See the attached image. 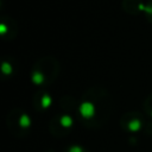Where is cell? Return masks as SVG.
I'll return each mask as SVG.
<instances>
[{"instance_id":"9c48e42d","label":"cell","mask_w":152,"mask_h":152,"mask_svg":"<svg viewBox=\"0 0 152 152\" xmlns=\"http://www.w3.org/2000/svg\"><path fill=\"white\" fill-rule=\"evenodd\" d=\"M15 66L10 57H4L1 61V80L11 78L14 75Z\"/></svg>"},{"instance_id":"3957f363","label":"cell","mask_w":152,"mask_h":152,"mask_svg":"<svg viewBox=\"0 0 152 152\" xmlns=\"http://www.w3.org/2000/svg\"><path fill=\"white\" fill-rule=\"evenodd\" d=\"M6 124L10 132L18 138L27 135L31 129V118L21 108H13L6 118Z\"/></svg>"},{"instance_id":"5b68a950","label":"cell","mask_w":152,"mask_h":152,"mask_svg":"<svg viewBox=\"0 0 152 152\" xmlns=\"http://www.w3.org/2000/svg\"><path fill=\"white\" fill-rule=\"evenodd\" d=\"M120 126L127 132L137 133L145 128V120L144 116L138 112H127L121 116Z\"/></svg>"},{"instance_id":"ba28073f","label":"cell","mask_w":152,"mask_h":152,"mask_svg":"<svg viewBox=\"0 0 152 152\" xmlns=\"http://www.w3.org/2000/svg\"><path fill=\"white\" fill-rule=\"evenodd\" d=\"M122 10L128 14H138L144 13L145 4L141 0H122Z\"/></svg>"},{"instance_id":"8fae6325","label":"cell","mask_w":152,"mask_h":152,"mask_svg":"<svg viewBox=\"0 0 152 152\" xmlns=\"http://www.w3.org/2000/svg\"><path fill=\"white\" fill-rule=\"evenodd\" d=\"M144 14H145V17H146L147 21L152 24V0H148V1L145 4Z\"/></svg>"},{"instance_id":"277c9868","label":"cell","mask_w":152,"mask_h":152,"mask_svg":"<svg viewBox=\"0 0 152 152\" xmlns=\"http://www.w3.org/2000/svg\"><path fill=\"white\" fill-rule=\"evenodd\" d=\"M74 126V119L68 113H61L55 115L49 122L50 132L56 137H63L68 134Z\"/></svg>"},{"instance_id":"7c38bea8","label":"cell","mask_w":152,"mask_h":152,"mask_svg":"<svg viewBox=\"0 0 152 152\" xmlns=\"http://www.w3.org/2000/svg\"><path fill=\"white\" fill-rule=\"evenodd\" d=\"M64 152H89V151L86 147H83V146L74 145V146H69Z\"/></svg>"},{"instance_id":"6da1fadb","label":"cell","mask_w":152,"mask_h":152,"mask_svg":"<svg viewBox=\"0 0 152 152\" xmlns=\"http://www.w3.org/2000/svg\"><path fill=\"white\" fill-rule=\"evenodd\" d=\"M112 112V96L101 86L90 87L84 91L76 108V118L89 128L101 127Z\"/></svg>"},{"instance_id":"30bf717a","label":"cell","mask_w":152,"mask_h":152,"mask_svg":"<svg viewBox=\"0 0 152 152\" xmlns=\"http://www.w3.org/2000/svg\"><path fill=\"white\" fill-rule=\"evenodd\" d=\"M142 108H144V112L150 118H152V94H150L145 97L144 103H142Z\"/></svg>"},{"instance_id":"52a82bcc","label":"cell","mask_w":152,"mask_h":152,"mask_svg":"<svg viewBox=\"0 0 152 152\" xmlns=\"http://www.w3.org/2000/svg\"><path fill=\"white\" fill-rule=\"evenodd\" d=\"M51 103H52V97L46 90L40 89L33 95V107L36 110L44 112L51 106Z\"/></svg>"},{"instance_id":"8992f818","label":"cell","mask_w":152,"mask_h":152,"mask_svg":"<svg viewBox=\"0 0 152 152\" xmlns=\"http://www.w3.org/2000/svg\"><path fill=\"white\" fill-rule=\"evenodd\" d=\"M18 24L13 18L5 15L0 18V34L4 40H13L18 36Z\"/></svg>"},{"instance_id":"7a4b0ae2","label":"cell","mask_w":152,"mask_h":152,"mask_svg":"<svg viewBox=\"0 0 152 152\" xmlns=\"http://www.w3.org/2000/svg\"><path fill=\"white\" fill-rule=\"evenodd\" d=\"M59 62L53 56H44L34 62L31 68L30 78L37 87H48L58 77Z\"/></svg>"}]
</instances>
